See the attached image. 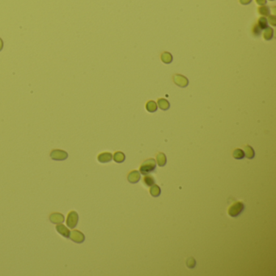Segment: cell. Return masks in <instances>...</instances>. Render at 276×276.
Instances as JSON below:
<instances>
[{"label":"cell","mask_w":276,"mask_h":276,"mask_svg":"<svg viewBox=\"0 0 276 276\" xmlns=\"http://www.w3.org/2000/svg\"><path fill=\"white\" fill-rule=\"evenodd\" d=\"M156 166V163L154 159H148L145 160L140 166V173L143 175H148L153 172Z\"/></svg>","instance_id":"1"},{"label":"cell","mask_w":276,"mask_h":276,"mask_svg":"<svg viewBox=\"0 0 276 276\" xmlns=\"http://www.w3.org/2000/svg\"><path fill=\"white\" fill-rule=\"evenodd\" d=\"M244 206L241 202H236L228 208V215L232 217H236L244 210Z\"/></svg>","instance_id":"2"},{"label":"cell","mask_w":276,"mask_h":276,"mask_svg":"<svg viewBox=\"0 0 276 276\" xmlns=\"http://www.w3.org/2000/svg\"><path fill=\"white\" fill-rule=\"evenodd\" d=\"M78 220H79L78 214L75 212V210H71L68 214L67 218H66V225H67V227H71V228L75 227L78 224Z\"/></svg>","instance_id":"3"},{"label":"cell","mask_w":276,"mask_h":276,"mask_svg":"<svg viewBox=\"0 0 276 276\" xmlns=\"http://www.w3.org/2000/svg\"><path fill=\"white\" fill-rule=\"evenodd\" d=\"M50 157L54 160H64L68 157V154L62 150H53L50 153Z\"/></svg>","instance_id":"4"},{"label":"cell","mask_w":276,"mask_h":276,"mask_svg":"<svg viewBox=\"0 0 276 276\" xmlns=\"http://www.w3.org/2000/svg\"><path fill=\"white\" fill-rule=\"evenodd\" d=\"M69 236L71 241L76 242V243H82V242H84V240H85L84 234L78 230L72 231L71 233H70Z\"/></svg>","instance_id":"5"},{"label":"cell","mask_w":276,"mask_h":276,"mask_svg":"<svg viewBox=\"0 0 276 276\" xmlns=\"http://www.w3.org/2000/svg\"><path fill=\"white\" fill-rule=\"evenodd\" d=\"M173 81L177 85H178L180 87H186L188 85L189 81L187 79V78L181 75H173Z\"/></svg>","instance_id":"6"},{"label":"cell","mask_w":276,"mask_h":276,"mask_svg":"<svg viewBox=\"0 0 276 276\" xmlns=\"http://www.w3.org/2000/svg\"><path fill=\"white\" fill-rule=\"evenodd\" d=\"M49 219L54 224H62L64 221V216L60 213H53L49 216Z\"/></svg>","instance_id":"7"},{"label":"cell","mask_w":276,"mask_h":276,"mask_svg":"<svg viewBox=\"0 0 276 276\" xmlns=\"http://www.w3.org/2000/svg\"><path fill=\"white\" fill-rule=\"evenodd\" d=\"M140 180V173L138 171H132L128 175V181L130 183H137Z\"/></svg>","instance_id":"8"},{"label":"cell","mask_w":276,"mask_h":276,"mask_svg":"<svg viewBox=\"0 0 276 276\" xmlns=\"http://www.w3.org/2000/svg\"><path fill=\"white\" fill-rule=\"evenodd\" d=\"M98 160L101 163H107L111 161L113 159V155L110 152H103L101 153L100 155H98Z\"/></svg>","instance_id":"9"},{"label":"cell","mask_w":276,"mask_h":276,"mask_svg":"<svg viewBox=\"0 0 276 276\" xmlns=\"http://www.w3.org/2000/svg\"><path fill=\"white\" fill-rule=\"evenodd\" d=\"M56 230L58 231V233H60L62 236H65V237H69L70 236V232L69 229L64 226L63 224H58V225L56 226Z\"/></svg>","instance_id":"10"},{"label":"cell","mask_w":276,"mask_h":276,"mask_svg":"<svg viewBox=\"0 0 276 276\" xmlns=\"http://www.w3.org/2000/svg\"><path fill=\"white\" fill-rule=\"evenodd\" d=\"M244 156H246L248 159H253L255 155V152H254V150L253 149V147L249 146V145H246L244 147Z\"/></svg>","instance_id":"11"},{"label":"cell","mask_w":276,"mask_h":276,"mask_svg":"<svg viewBox=\"0 0 276 276\" xmlns=\"http://www.w3.org/2000/svg\"><path fill=\"white\" fill-rule=\"evenodd\" d=\"M161 60L163 63L166 64H169L172 63L173 61V56L172 54L169 53V52H164L162 54H161Z\"/></svg>","instance_id":"12"},{"label":"cell","mask_w":276,"mask_h":276,"mask_svg":"<svg viewBox=\"0 0 276 276\" xmlns=\"http://www.w3.org/2000/svg\"><path fill=\"white\" fill-rule=\"evenodd\" d=\"M273 34H274V31L273 29L270 28V27H267V28H266L264 29V32H263V38L266 40H270L272 39L273 38Z\"/></svg>","instance_id":"13"},{"label":"cell","mask_w":276,"mask_h":276,"mask_svg":"<svg viewBox=\"0 0 276 276\" xmlns=\"http://www.w3.org/2000/svg\"><path fill=\"white\" fill-rule=\"evenodd\" d=\"M156 160H157V164H159V166H161V167L164 166L166 164V156L164 153H158L156 155Z\"/></svg>","instance_id":"14"},{"label":"cell","mask_w":276,"mask_h":276,"mask_svg":"<svg viewBox=\"0 0 276 276\" xmlns=\"http://www.w3.org/2000/svg\"><path fill=\"white\" fill-rule=\"evenodd\" d=\"M158 106L160 107V109H163V110H167L169 109L170 105L167 100H165L164 98H160L158 100Z\"/></svg>","instance_id":"15"},{"label":"cell","mask_w":276,"mask_h":276,"mask_svg":"<svg viewBox=\"0 0 276 276\" xmlns=\"http://www.w3.org/2000/svg\"><path fill=\"white\" fill-rule=\"evenodd\" d=\"M146 109L148 112L154 113L157 110V105L155 101H149L146 104Z\"/></svg>","instance_id":"16"},{"label":"cell","mask_w":276,"mask_h":276,"mask_svg":"<svg viewBox=\"0 0 276 276\" xmlns=\"http://www.w3.org/2000/svg\"><path fill=\"white\" fill-rule=\"evenodd\" d=\"M258 10L259 14L262 15L263 16H268V15H270V11L269 7L263 5V6H261L260 7H258Z\"/></svg>","instance_id":"17"},{"label":"cell","mask_w":276,"mask_h":276,"mask_svg":"<svg viewBox=\"0 0 276 276\" xmlns=\"http://www.w3.org/2000/svg\"><path fill=\"white\" fill-rule=\"evenodd\" d=\"M126 159V156L124 155V153L121 152H115L114 155H113V160L117 163H121L123 162Z\"/></svg>","instance_id":"18"},{"label":"cell","mask_w":276,"mask_h":276,"mask_svg":"<svg viewBox=\"0 0 276 276\" xmlns=\"http://www.w3.org/2000/svg\"><path fill=\"white\" fill-rule=\"evenodd\" d=\"M150 193L153 197H158L160 194V189L157 185L153 184L150 189Z\"/></svg>","instance_id":"19"},{"label":"cell","mask_w":276,"mask_h":276,"mask_svg":"<svg viewBox=\"0 0 276 276\" xmlns=\"http://www.w3.org/2000/svg\"><path fill=\"white\" fill-rule=\"evenodd\" d=\"M233 157L236 160H241L244 157V151L241 149H240V148H237V149L234 150V152H233Z\"/></svg>","instance_id":"20"},{"label":"cell","mask_w":276,"mask_h":276,"mask_svg":"<svg viewBox=\"0 0 276 276\" xmlns=\"http://www.w3.org/2000/svg\"><path fill=\"white\" fill-rule=\"evenodd\" d=\"M258 27L260 29H262V30H264L266 28H267L268 27V21L266 20V18L265 17H261L258 20V22L257 24Z\"/></svg>","instance_id":"21"},{"label":"cell","mask_w":276,"mask_h":276,"mask_svg":"<svg viewBox=\"0 0 276 276\" xmlns=\"http://www.w3.org/2000/svg\"><path fill=\"white\" fill-rule=\"evenodd\" d=\"M144 184L147 185V186H152L154 183H155V180L153 178L152 176H145L144 178Z\"/></svg>","instance_id":"22"},{"label":"cell","mask_w":276,"mask_h":276,"mask_svg":"<svg viewBox=\"0 0 276 276\" xmlns=\"http://www.w3.org/2000/svg\"><path fill=\"white\" fill-rule=\"evenodd\" d=\"M186 264H187V266H188V267L194 268V266H195V265H196L195 260L193 258H190L188 259V260L186 261Z\"/></svg>","instance_id":"23"},{"label":"cell","mask_w":276,"mask_h":276,"mask_svg":"<svg viewBox=\"0 0 276 276\" xmlns=\"http://www.w3.org/2000/svg\"><path fill=\"white\" fill-rule=\"evenodd\" d=\"M261 31H262V29L259 28L258 25V24H255L253 29V34L256 35V36H259V35L261 34Z\"/></svg>","instance_id":"24"},{"label":"cell","mask_w":276,"mask_h":276,"mask_svg":"<svg viewBox=\"0 0 276 276\" xmlns=\"http://www.w3.org/2000/svg\"><path fill=\"white\" fill-rule=\"evenodd\" d=\"M269 18H268V20H269V22L271 25L275 26L276 25V18L275 15H268Z\"/></svg>","instance_id":"25"},{"label":"cell","mask_w":276,"mask_h":276,"mask_svg":"<svg viewBox=\"0 0 276 276\" xmlns=\"http://www.w3.org/2000/svg\"><path fill=\"white\" fill-rule=\"evenodd\" d=\"M256 3L261 6H263L266 4V0H256Z\"/></svg>","instance_id":"26"},{"label":"cell","mask_w":276,"mask_h":276,"mask_svg":"<svg viewBox=\"0 0 276 276\" xmlns=\"http://www.w3.org/2000/svg\"><path fill=\"white\" fill-rule=\"evenodd\" d=\"M252 0H240V3L243 4V5H247L249 3H251Z\"/></svg>","instance_id":"27"},{"label":"cell","mask_w":276,"mask_h":276,"mask_svg":"<svg viewBox=\"0 0 276 276\" xmlns=\"http://www.w3.org/2000/svg\"><path fill=\"white\" fill-rule=\"evenodd\" d=\"M3 40L0 38V51L3 49Z\"/></svg>","instance_id":"28"},{"label":"cell","mask_w":276,"mask_h":276,"mask_svg":"<svg viewBox=\"0 0 276 276\" xmlns=\"http://www.w3.org/2000/svg\"><path fill=\"white\" fill-rule=\"evenodd\" d=\"M270 1H274V0H270Z\"/></svg>","instance_id":"29"}]
</instances>
